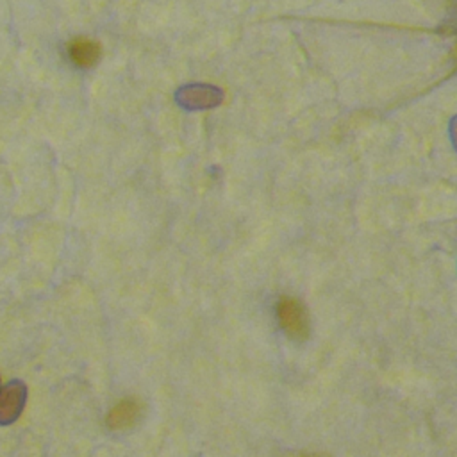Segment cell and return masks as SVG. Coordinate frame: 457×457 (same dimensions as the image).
Wrapping results in <instances>:
<instances>
[{"label":"cell","instance_id":"1","mask_svg":"<svg viewBox=\"0 0 457 457\" xmlns=\"http://www.w3.org/2000/svg\"><path fill=\"white\" fill-rule=\"evenodd\" d=\"M277 318L282 330L295 341L309 337L311 321L305 305L295 296H282L277 303Z\"/></svg>","mask_w":457,"mask_h":457},{"label":"cell","instance_id":"2","mask_svg":"<svg viewBox=\"0 0 457 457\" xmlns=\"http://www.w3.org/2000/svg\"><path fill=\"white\" fill-rule=\"evenodd\" d=\"M177 100L186 109H211L221 104L223 91L211 84H191L177 93Z\"/></svg>","mask_w":457,"mask_h":457},{"label":"cell","instance_id":"3","mask_svg":"<svg viewBox=\"0 0 457 457\" xmlns=\"http://www.w3.org/2000/svg\"><path fill=\"white\" fill-rule=\"evenodd\" d=\"M27 398V387L23 382L12 380L0 389V425H9L18 420Z\"/></svg>","mask_w":457,"mask_h":457},{"label":"cell","instance_id":"4","mask_svg":"<svg viewBox=\"0 0 457 457\" xmlns=\"http://www.w3.org/2000/svg\"><path fill=\"white\" fill-rule=\"evenodd\" d=\"M143 416V403L139 398L130 396L120 400L105 416V423L112 430H125L134 427Z\"/></svg>","mask_w":457,"mask_h":457},{"label":"cell","instance_id":"5","mask_svg":"<svg viewBox=\"0 0 457 457\" xmlns=\"http://www.w3.org/2000/svg\"><path fill=\"white\" fill-rule=\"evenodd\" d=\"M70 61L79 66V68H91L98 62L102 55V46L96 39L86 37V36H77L68 41L66 46Z\"/></svg>","mask_w":457,"mask_h":457},{"label":"cell","instance_id":"6","mask_svg":"<svg viewBox=\"0 0 457 457\" xmlns=\"http://www.w3.org/2000/svg\"><path fill=\"white\" fill-rule=\"evenodd\" d=\"M291 457H332V455L325 453V452H300V453L291 455Z\"/></svg>","mask_w":457,"mask_h":457}]
</instances>
